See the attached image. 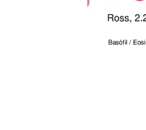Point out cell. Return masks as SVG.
Returning a JSON list of instances; mask_svg holds the SVG:
<instances>
[{"label": "cell", "instance_id": "obj_1", "mask_svg": "<svg viewBox=\"0 0 146 130\" xmlns=\"http://www.w3.org/2000/svg\"><path fill=\"white\" fill-rule=\"evenodd\" d=\"M135 1H144V0H135Z\"/></svg>", "mask_w": 146, "mask_h": 130}]
</instances>
